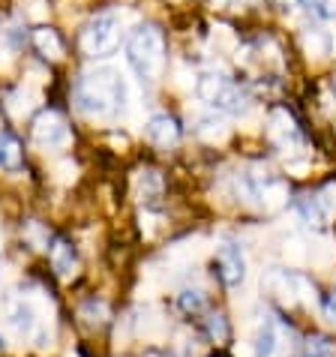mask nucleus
I'll return each mask as SVG.
<instances>
[{
  "instance_id": "6",
  "label": "nucleus",
  "mask_w": 336,
  "mask_h": 357,
  "mask_svg": "<svg viewBox=\"0 0 336 357\" xmlns=\"http://www.w3.org/2000/svg\"><path fill=\"white\" fill-rule=\"evenodd\" d=\"M216 276L225 289H240L246 280V255L237 243H222L216 250Z\"/></svg>"
},
{
  "instance_id": "13",
  "label": "nucleus",
  "mask_w": 336,
  "mask_h": 357,
  "mask_svg": "<svg viewBox=\"0 0 336 357\" xmlns=\"http://www.w3.org/2000/svg\"><path fill=\"white\" fill-rule=\"evenodd\" d=\"M18 165H22V144L15 142V135L0 132V168L15 172Z\"/></svg>"
},
{
  "instance_id": "12",
  "label": "nucleus",
  "mask_w": 336,
  "mask_h": 357,
  "mask_svg": "<svg viewBox=\"0 0 336 357\" xmlns=\"http://www.w3.org/2000/svg\"><path fill=\"white\" fill-rule=\"evenodd\" d=\"M33 48L43 57H52V61H57V57L63 54V43L57 39V33L52 27H39V31H33Z\"/></svg>"
},
{
  "instance_id": "14",
  "label": "nucleus",
  "mask_w": 336,
  "mask_h": 357,
  "mask_svg": "<svg viewBox=\"0 0 336 357\" xmlns=\"http://www.w3.org/2000/svg\"><path fill=\"white\" fill-rule=\"evenodd\" d=\"M135 192L142 202H153V198H160L162 192V177L160 172H142L135 181Z\"/></svg>"
},
{
  "instance_id": "11",
  "label": "nucleus",
  "mask_w": 336,
  "mask_h": 357,
  "mask_svg": "<svg viewBox=\"0 0 336 357\" xmlns=\"http://www.w3.org/2000/svg\"><path fill=\"white\" fill-rule=\"evenodd\" d=\"M52 267H54V273L61 276V280H69V276L75 273L78 259H75L72 246H69L66 241H57V243L52 246Z\"/></svg>"
},
{
  "instance_id": "25",
  "label": "nucleus",
  "mask_w": 336,
  "mask_h": 357,
  "mask_svg": "<svg viewBox=\"0 0 336 357\" xmlns=\"http://www.w3.org/2000/svg\"><path fill=\"white\" fill-rule=\"evenodd\" d=\"M160 357H174V354H160Z\"/></svg>"
},
{
  "instance_id": "15",
  "label": "nucleus",
  "mask_w": 336,
  "mask_h": 357,
  "mask_svg": "<svg viewBox=\"0 0 336 357\" xmlns=\"http://www.w3.org/2000/svg\"><path fill=\"white\" fill-rule=\"evenodd\" d=\"M199 135L207 138V142H222L225 135H229V126H225L222 117H216V114H207L199 121Z\"/></svg>"
},
{
  "instance_id": "18",
  "label": "nucleus",
  "mask_w": 336,
  "mask_h": 357,
  "mask_svg": "<svg viewBox=\"0 0 336 357\" xmlns=\"http://www.w3.org/2000/svg\"><path fill=\"white\" fill-rule=\"evenodd\" d=\"M177 303H181L183 312H199L204 306V291L201 289H186V291H181V297H177Z\"/></svg>"
},
{
  "instance_id": "1",
  "label": "nucleus",
  "mask_w": 336,
  "mask_h": 357,
  "mask_svg": "<svg viewBox=\"0 0 336 357\" xmlns=\"http://www.w3.org/2000/svg\"><path fill=\"white\" fill-rule=\"evenodd\" d=\"M126 82L114 66H96L78 78L75 84V105L78 112L96 121H117L126 112Z\"/></svg>"
},
{
  "instance_id": "4",
  "label": "nucleus",
  "mask_w": 336,
  "mask_h": 357,
  "mask_svg": "<svg viewBox=\"0 0 336 357\" xmlns=\"http://www.w3.org/2000/svg\"><path fill=\"white\" fill-rule=\"evenodd\" d=\"M121 33H123V24H121V15L117 13H100L96 18L84 24L82 31V52L87 57H108L117 52L121 45Z\"/></svg>"
},
{
  "instance_id": "21",
  "label": "nucleus",
  "mask_w": 336,
  "mask_h": 357,
  "mask_svg": "<svg viewBox=\"0 0 336 357\" xmlns=\"http://www.w3.org/2000/svg\"><path fill=\"white\" fill-rule=\"evenodd\" d=\"M321 312H324V319H328V324L336 327V291H330V294L321 301Z\"/></svg>"
},
{
  "instance_id": "9",
  "label": "nucleus",
  "mask_w": 336,
  "mask_h": 357,
  "mask_svg": "<svg viewBox=\"0 0 336 357\" xmlns=\"http://www.w3.org/2000/svg\"><path fill=\"white\" fill-rule=\"evenodd\" d=\"M147 138L160 147H171L181 142V126L168 114H153L151 121H147Z\"/></svg>"
},
{
  "instance_id": "2",
  "label": "nucleus",
  "mask_w": 336,
  "mask_h": 357,
  "mask_svg": "<svg viewBox=\"0 0 336 357\" xmlns=\"http://www.w3.org/2000/svg\"><path fill=\"white\" fill-rule=\"evenodd\" d=\"M126 61L142 82H156L165 69V39L156 24H138L126 39Z\"/></svg>"
},
{
  "instance_id": "22",
  "label": "nucleus",
  "mask_w": 336,
  "mask_h": 357,
  "mask_svg": "<svg viewBox=\"0 0 336 357\" xmlns=\"http://www.w3.org/2000/svg\"><path fill=\"white\" fill-rule=\"evenodd\" d=\"M27 237H33L36 250H45V241H43V237H39V225H36V222H31V225H27Z\"/></svg>"
},
{
  "instance_id": "24",
  "label": "nucleus",
  "mask_w": 336,
  "mask_h": 357,
  "mask_svg": "<svg viewBox=\"0 0 336 357\" xmlns=\"http://www.w3.org/2000/svg\"><path fill=\"white\" fill-rule=\"evenodd\" d=\"M0 351H3V340H0Z\"/></svg>"
},
{
  "instance_id": "26",
  "label": "nucleus",
  "mask_w": 336,
  "mask_h": 357,
  "mask_svg": "<svg viewBox=\"0 0 336 357\" xmlns=\"http://www.w3.org/2000/svg\"><path fill=\"white\" fill-rule=\"evenodd\" d=\"M234 3H243V0H234Z\"/></svg>"
},
{
  "instance_id": "8",
  "label": "nucleus",
  "mask_w": 336,
  "mask_h": 357,
  "mask_svg": "<svg viewBox=\"0 0 336 357\" xmlns=\"http://www.w3.org/2000/svg\"><path fill=\"white\" fill-rule=\"evenodd\" d=\"M270 138H273V144L280 147V151H291V147H300L303 142V135L298 130V121L289 114V112H282V108H276V112L270 114Z\"/></svg>"
},
{
  "instance_id": "23",
  "label": "nucleus",
  "mask_w": 336,
  "mask_h": 357,
  "mask_svg": "<svg viewBox=\"0 0 336 357\" xmlns=\"http://www.w3.org/2000/svg\"><path fill=\"white\" fill-rule=\"evenodd\" d=\"M280 3H282L285 9H291V6H300V3H306V0H280Z\"/></svg>"
},
{
  "instance_id": "19",
  "label": "nucleus",
  "mask_w": 336,
  "mask_h": 357,
  "mask_svg": "<svg viewBox=\"0 0 336 357\" xmlns=\"http://www.w3.org/2000/svg\"><path fill=\"white\" fill-rule=\"evenodd\" d=\"M306 6H310V13L324 18V22H333L336 18V0H306Z\"/></svg>"
},
{
  "instance_id": "16",
  "label": "nucleus",
  "mask_w": 336,
  "mask_h": 357,
  "mask_svg": "<svg viewBox=\"0 0 336 357\" xmlns=\"http://www.w3.org/2000/svg\"><path fill=\"white\" fill-rule=\"evenodd\" d=\"M82 319H84L87 327H102L105 319H108V306L102 301H87L82 306Z\"/></svg>"
},
{
  "instance_id": "3",
  "label": "nucleus",
  "mask_w": 336,
  "mask_h": 357,
  "mask_svg": "<svg viewBox=\"0 0 336 357\" xmlns=\"http://www.w3.org/2000/svg\"><path fill=\"white\" fill-rule=\"evenodd\" d=\"M195 93L201 102H207L213 112L222 114H246L250 112V96L240 84H234L231 78H225L222 73H201L195 82Z\"/></svg>"
},
{
  "instance_id": "7",
  "label": "nucleus",
  "mask_w": 336,
  "mask_h": 357,
  "mask_svg": "<svg viewBox=\"0 0 336 357\" xmlns=\"http://www.w3.org/2000/svg\"><path fill=\"white\" fill-rule=\"evenodd\" d=\"M33 142L43 147H66L69 144V126L57 112H43L33 121Z\"/></svg>"
},
{
  "instance_id": "5",
  "label": "nucleus",
  "mask_w": 336,
  "mask_h": 357,
  "mask_svg": "<svg viewBox=\"0 0 336 357\" xmlns=\"http://www.w3.org/2000/svg\"><path fill=\"white\" fill-rule=\"evenodd\" d=\"M252 345H255V357H289L291 354V331L280 319H264Z\"/></svg>"
},
{
  "instance_id": "20",
  "label": "nucleus",
  "mask_w": 336,
  "mask_h": 357,
  "mask_svg": "<svg viewBox=\"0 0 336 357\" xmlns=\"http://www.w3.org/2000/svg\"><path fill=\"white\" fill-rule=\"evenodd\" d=\"M207 333H211L213 340H225V336H229V324H225V315H211V319H207Z\"/></svg>"
},
{
  "instance_id": "10",
  "label": "nucleus",
  "mask_w": 336,
  "mask_h": 357,
  "mask_svg": "<svg viewBox=\"0 0 336 357\" xmlns=\"http://www.w3.org/2000/svg\"><path fill=\"white\" fill-rule=\"evenodd\" d=\"M9 324H13V331L18 336H33V331H36V312H33V306L27 303V301L13 303V310H9Z\"/></svg>"
},
{
  "instance_id": "17",
  "label": "nucleus",
  "mask_w": 336,
  "mask_h": 357,
  "mask_svg": "<svg viewBox=\"0 0 336 357\" xmlns=\"http://www.w3.org/2000/svg\"><path fill=\"white\" fill-rule=\"evenodd\" d=\"M330 354H333V345L324 336H310L300 349V357H330Z\"/></svg>"
}]
</instances>
